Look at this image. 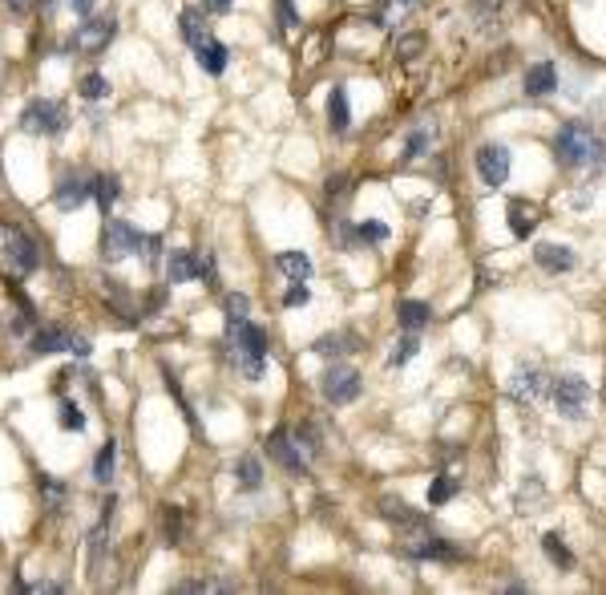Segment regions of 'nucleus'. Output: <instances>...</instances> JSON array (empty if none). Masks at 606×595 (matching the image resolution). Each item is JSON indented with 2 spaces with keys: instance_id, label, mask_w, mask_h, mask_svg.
I'll use <instances>...</instances> for the list:
<instances>
[{
  "instance_id": "1",
  "label": "nucleus",
  "mask_w": 606,
  "mask_h": 595,
  "mask_svg": "<svg viewBox=\"0 0 606 595\" xmlns=\"http://www.w3.org/2000/svg\"><path fill=\"white\" fill-rule=\"evenodd\" d=\"M554 155H558V163H562V166L578 171V166L598 163V155H602V142H598V134L590 130V122L570 118V122H562V126H558V134H554Z\"/></svg>"
},
{
  "instance_id": "2",
  "label": "nucleus",
  "mask_w": 606,
  "mask_h": 595,
  "mask_svg": "<svg viewBox=\"0 0 606 595\" xmlns=\"http://www.w3.org/2000/svg\"><path fill=\"white\" fill-rule=\"evenodd\" d=\"M226 333H231L234 365L242 369L247 381H259V377L267 373V333L259 324H250V320H239V324L226 328Z\"/></svg>"
},
{
  "instance_id": "3",
  "label": "nucleus",
  "mask_w": 606,
  "mask_h": 595,
  "mask_svg": "<svg viewBox=\"0 0 606 595\" xmlns=\"http://www.w3.org/2000/svg\"><path fill=\"white\" fill-rule=\"evenodd\" d=\"M0 263L13 276H32L40 268V252L32 235H24L16 223H0Z\"/></svg>"
},
{
  "instance_id": "4",
  "label": "nucleus",
  "mask_w": 606,
  "mask_h": 595,
  "mask_svg": "<svg viewBox=\"0 0 606 595\" xmlns=\"http://www.w3.org/2000/svg\"><path fill=\"white\" fill-rule=\"evenodd\" d=\"M549 401H554V409L562 417H570V422H578V417H586L590 401H594V389H590L586 381H582L578 373H562V377H549Z\"/></svg>"
},
{
  "instance_id": "5",
  "label": "nucleus",
  "mask_w": 606,
  "mask_h": 595,
  "mask_svg": "<svg viewBox=\"0 0 606 595\" xmlns=\"http://www.w3.org/2000/svg\"><path fill=\"white\" fill-rule=\"evenodd\" d=\"M69 126V114H65L61 102L53 98H32L29 106L21 110V130L24 134H40V138H53Z\"/></svg>"
},
{
  "instance_id": "6",
  "label": "nucleus",
  "mask_w": 606,
  "mask_h": 595,
  "mask_svg": "<svg viewBox=\"0 0 606 595\" xmlns=\"http://www.w3.org/2000/svg\"><path fill=\"white\" fill-rule=\"evenodd\" d=\"M113 33H118V21H113V13H101V17H85L77 29H73L69 49L97 58V53H105V45L113 41Z\"/></svg>"
},
{
  "instance_id": "7",
  "label": "nucleus",
  "mask_w": 606,
  "mask_h": 595,
  "mask_svg": "<svg viewBox=\"0 0 606 595\" xmlns=\"http://www.w3.org/2000/svg\"><path fill=\"white\" fill-rule=\"evenodd\" d=\"M137 244H142V231L129 227L126 219H110L101 227V260L105 263H121L126 255L137 252Z\"/></svg>"
},
{
  "instance_id": "8",
  "label": "nucleus",
  "mask_w": 606,
  "mask_h": 595,
  "mask_svg": "<svg viewBox=\"0 0 606 595\" xmlns=\"http://www.w3.org/2000/svg\"><path fill=\"white\" fill-rule=\"evenodd\" d=\"M320 389L331 405H352V401L360 397V373H356L352 365H336V360H331L323 381H320Z\"/></svg>"
},
{
  "instance_id": "9",
  "label": "nucleus",
  "mask_w": 606,
  "mask_h": 595,
  "mask_svg": "<svg viewBox=\"0 0 606 595\" xmlns=\"http://www.w3.org/2000/svg\"><path fill=\"white\" fill-rule=\"evenodd\" d=\"M32 352L37 357H48V352H77V357H89V341L85 336H73L57 324H45L32 333Z\"/></svg>"
},
{
  "instance_id": "10",
  "label": "nucleus",
  "mask_w": 606,
  "mask_h": 595,
  "mask_svg": "<svg viewBox=\"0 0 606 595\" xmlns=\"http://www.w3.org/2000/svg\"><path fill=\"white\" fill-rule=\"evenodd\" d=\"M509 166H514V158H509V150L501 147V142H485V147L477 150V174H481V182L489 191L505 187Z\"/></svg>"
},
{
  "instance_id": "11",
  "label": "nucleus",
  "mask_w": 606,
  "mask_h": 595,
  "mask_svg": "<svg viewBox=\"0 0 606 595\" xmlns=\"http://www.w3.org/2000/svg\"><path fill=\"white\" fill-rule=\"evenodd\" d=\"M549 389V377L541 373V369L533 365H522L514 377H509V397L514 401H525V405H533V401H541Z\"/></svg>"
},
{
  "instance_id": "12",
  "label": "nucleus",
  "mask_w": 606,
  "mask_h": 595,
  "mask_svg": "<svg viewBox=\"0 0 606 595\" xmlns=\"http://www.w3.org/2000/svg\"><path fill=\"white\" fill-rule=\"evenodd\" d=\"M267 454H271L287 474H307V454H299V446L291 441L287 430H275L271 438H267Z\"/></svg>"
},
{
  "instance_id": "13",
  "label": "nucleus",
  "mask_w": 606,
  "mask_h": 595,
  "mask_svg": "<svg viewBox=\"0 0 606 595\" xmlns=\"http://www.w3.org/2000/svg\"><path fill=\"white\" fill-rule=\"evenodd\" d=\"M404 551L412 555V559H457V551H452L444 538L428 535V530L412 527V538H404Z\"/></svg>"
},
{
  "instance_id": "14",
  "label": "nucleus",
  "mask_w": 606,
  "mask_h": 595,
  "mask_svg": "<svg viewBox=\"0 0 606 595\" xmlns=\"http://www.w3.org/2000/svg\"><path fill=\"white\" fill-rule=\"evenodd\" d=\"M522 90H525V98H546V93H554L558 90V66L554 61H538V66H530L525 69V77H522Z\"/></svg>"
},
{
  "instance_id": "15",
  "label": "nucleus",
  "mask_w": 606,
  "mask_h": 595,
  "mask_svg": "<svg viewBox=\"0 0 606 595\" xmlns=\"http://www.w3.org/2000/svg\"><path fill=\"white\" fill-rule=\"evenodd\" d=\"M194 61L202 66V74L218 77L226 69V61H231V53H226L223 41H215V37H202V41H194Z\"/></svg>"
},
{
  "instance_id": "16",
  "label": "nucleus",
  "mask_w": 606,
  "mask_h": 595,
  "mask_svg": "<svg viewBox=\"0 0 606 595\" xmlns=\"http://www.w3.org/2000/svg\"><path fill=\"white\" fill-rule=\"evenodd\" d=\"M505 219H509V235H514V239H530L533 231H538V207L514 199V203H509V211H505Z\"/></svg>"
},
{
  "instance_id": "17",
  "label": "nucleus",
  "mask_w": 606,
  "mask_h": 595,
  "mask_svg": "<svg viewBox=\"0 0 606 595\" xmlns=\"http://www.w3.org/2000/svg\"><path fill=\"white\" fill-rule=\"evenodd\" d=\"M533 260H538V268L546 271H574V252L562 244H533Z\"/></svg>"
},
{
  "instance_id": "18",
  "label": "nucleus",
  "mask_w": 606,
  "mask_h": 595,
  "mask_svg": "<svg viewBox=\"0 0 606 595\" xmlns=\"http://www.w3.org/2000/svg\"><path fill=\"white\" fill-rule=\"evenodd\" d=\"M89 199V182L81 179V174H61V182H57V207L61 211H73V207H81Z\"/></svg>"
},
{
  "instance_id": "19",
  "label": "nucleus",
  "mask_w": 606,
  "mask_h": 595,
  "mask_svg": "<svg viewBox=\"0 0 606 595\" xmlns=\"http://www.w3.org/2000/svg\"><path fill=\"white\" fill-rule=\"evenodd\" d=\"M328 126H331V134H347V126H352V106H347V90H344V85H331Z\"/></svg>"
},
{
  "instance_id": "20",
  "label": "nucleus",
  "mask_w": 606,
  "mask_h": 595,
  "mask_svg": "<svg viewBox=\"0 0 606 595\" xmlns=\"http://www.w3.org/2000/svg\"><path fill=\"white\" fill-rule=\"evenodd\" d=\"M166 280L170 284H190V280H198V255L194 252H174L166 260Z\"/></svg>"
},
{
  "instance_id": "21",
  "label": "nucleus",
  "mask_w": 606,
  "mask_h": 595,
  "mask_svg": "<svg viewBox=\"0 0 606 595\" xmlns=\"http://www.w3.org/2000/svg\"><path fill=\"white\" fill-rule=\"evenodd\" d=\"M89 195L97 199V207H101V215H110V211H113V203H118V195H121V182H118V174H97V179L89 182Z\"/></svg>"
},
{
  "instance_id": "22",
  "label": "nucleus",
  "mask_w": 606,
  "mask_h": 595,
  "mask_svg": "<svg viewBox=\"0 0 606 595\" xmlns=\"http://www.w3.org/2000/svg\"><path fill=\"white\" fill-rule=\"evenodd\" d=\"M396 320H400V324L408 328V333H420V328H425L428 320H433V308H428L425 300H404L400 308H396Z\"/></svg>"
},
{
  "instance_id": "23",
  "label": "nucleus",
  "mask_w": 606,
  "mask_h": 595,
  "mask_svg": "<svg viewBox=\"0 0 606 595\" xmlns=\"http://www.w3.org/2000/svg\"><path fill=\"white\" fill-rule=\"evenodd\" d=\"M275 268H279L287 280H307V276H312V255H303V252H279V255H275Z\"/></svg>"
},
{
  "instance_id": "24",
  "label": "nucleus",
  "mask_w": 606,
  "mask_h": 595,
  "mask_svg": "<svg viewBox=\"0 0 606 595\" xmlns=\"http://www.w3.org/2000/svg\"><path fill=\"white\" fill-rule=\"evenodd\" d=\"M113 470H118V441H105V446L97 449V457H93V478L101 482V486H110Z\"/></svg>"
},
{
  "instance_id": "25",
  "label": "nucleus",
  "mask_w": 606,
  "mask_h": 595,
  "mask_svg": "<svg viewBox=\"0 0 606 595\" xmlns=\"http://www.w3.org/2000/svg\"><path fill=\"white\" fill-rule=\"evenodd\" d=\"M174 591H182V595H210V591H234V583H231V579L202 575V579H182Z\"/></svg>"
},
{
  "instance_id": "26",
  "label": "nucleus",
  "mask_w": 606,
  "mask_h": 595,
  "mask_svg": "<svg viewBox=\"0 0 606 595\" xmlns=\"http://www.w3.org/2000/svg\"><path fill=\"white\" fill-rule=\"evenodd\" d=\"M234 478H239L242 490H259V486H263V466H259V457L255 454H242L239 466H234Z\"/></svg>"
},
{
  "instance_id": "27",
  "label": "nucleus",
  "mask_w": 606,
  "mask_h": 595,
  "mask_svg": "<svg viewBox=\"0 0 606 595\" xmlns=\"http://www.w3.org/2000/svg\"><path fill=\"white\" fill-rule=\"evenodd\" d=\"M461 490V482L452 478V474H436L433 478V486H428V506H444L452 494Z\"/></svg>"
},
{
  "instance_id": "28",
  "label": "nucleus",
  "mask_w": 606,
  "mask_h": 595,
  "mask_svg": "<svg viewBox=\"0 0 606 595\" xmlns=\"http://www.w3.org/2000/svg\"><path fill=\"white\" fill-rule=\"evenodd\" d=\"M541 546H546V555L558 563V567H574V551L562 543V535H558V530H549V535H541Z\"/></svg>"
},
{
  "instance_id": "29",
  "label": "nucleus",
  "mask_w": 606,
  "mask_h": 595,
  "mask_svg": "<svg viewBox=\"0 0 606 595\" xmlns=\"http://www.w3.org/2000/svg\"><path fill=\"white\" fill-rule=\"evenodd\" d=\"M178 29H182V37H186L190 45L206 37V21H202V13H198V9H186L182 17H178Z\"/></svg>"
},
{
  "instance_id": "30",
  "label": "nucleus",
  "mask_w": 606,
  "mask_h": 595,
  "mask_svg": "<svg viewBox=\"0 0 606 595\" xmlns=\"http://www.w3.org/2000/svg\"><path fill=\"white\" fill-rule=\"evenodd\" d=\"M417 349H420V341H417V333H408V336H400L396 341V349L388 352V365L392 369H400V365H408L412 357H417Z\"/></svg>"
},
{
  "instance_id": "31",
  "label": "nucleus",
  "mask_w": 606,
  "mask_h": 595,
  "mask_svg": "<svg viewBox=\"0 0 606 595\" xmlns=\"http://www.w3.org/2000/svg\"><path fill=\"white\" fill-rule=\"evenodd\" d=\"M352 336H344V333H328V336H320V341L312 344L320 357H339V352H347V349H356V344H347Z\"/></svg>"
},
{
  "instance_id": "32",
  "label": "nucleus",
  "mask_w": 606,
  "mask_h": 595,
  "mask_svg": "<svg viewBox=\"0 0 606 595\" xmlns=\"http://www.w3.org/2000/svg\"><path fill=\"white\" fill-rule=\"evenodd\" d=\"M77 93L85 102H97V98H110V82H105L101 74H85L81 77V85H77Z\"/></svg>"
},
{
  "instance_id": "33",
  "label": "nucleus",
  "mask_w": 606,
  "mask_h": 595,
  "mask_svg": "<svg viewBox=\"0 0 606 595\" xmlns=\"http://www.w3.org/2000/svg\"><path fill=\"white\" fill-rule=\"evenodd\" d=\"M352 235H356V247L360 244H384L388 227L384 223H376V219H368V223H360V227H352Z\"/></svg>"
},
{
  "instance_id": "34",
  "label": "nucleus",
  "mask_w": 606,
  "mask_h": 595,
  "mask_svg": "<svg viewBox=\"0 0 606 595\" xmlns=\"http://www.w3.org/2000/svg\"><path fill=\"white\" fill-rule=\"evenodd\" d=\"M57 422H61V430H85V413H81L73 401H61V409H57Z\"/></svg>"
},
{
  "instance_id": "35",
  "label": "nucleus",
  "mask_w": 606,
  "mask_h": 595,
  "mask_svg": "<svg viewBox=\"0 0 606 595\" xmlns=\"http://www.w3.org/2000/svg\"><path fill=\"white\" fill-rule=\"evenodd\" d=\"M247 308H250V300H247L242 292L226 296V328H234L239 320H247Z\"/></svg>"
},
{
  "instance_id": "36",
  "label": "nucleus",
  "mask_w": 606,
  "mask_h": 595,
  "mask_svg": "<svg viewBox=\"0 0 606 595\" xmlns=\"http://www.w3.org/2000/svg\"><path fill=\"white\" fill-rule=\"evenodd\" d=\"M428 142H433V130H412L408 142H404V158H420L428 150Z\"/></svg>"
},
{
  "instance_id": "37",
  "label": "nucleus",
  "mask_w": 606,
  "mask_h": 595,
  "mask_svg": "<svg viewBox=\"0 0 606 595\" xmlns=\"http://www.w3.org/2000/svg\"><path fill=\"white\" fill-rule=\"evenodd\" d=\"M307 300H312L307 284H303V280H291V288H287V296H283V304H287V308H303Z\"/></svg>"
},
{
  "instance_id": "38",
  "label": "nucleus",
  "mask_w": 606,
  "mask_h": 595,
  "mask_svg": "<svg viewBox=\"0 0 606 595\" xmlns=\"http://www.w3.org/2000/svg\"><path fill=\"white\" fill-rule=\"evenodd\" d=\"M420 49H425V37H420V33H408V37H400V41H396V53H400L404 61H412Z\"/></svg>"
},
{
  "instance_id": "39",
  "label": "nucleus",
  "mask_w": 606,
  "mask_h": 595,
  "mask_svg": "<svg viewBox=\"0 0 606 595\" xmlns=\"http://www.w3.org/2000/svg\"><path fill=\"white\" fill-rule=\"evenodd\" d=\"M198 280H206L210 288L218 284V268H215V255H210V252H202V255H198Z\"/></svg>"
},
{
  "instance_id": "40",
  "label": "nucleus",
  "mask_w": 606,
  "mask_h": 595,
  "mask_svg": "<svg viewBox=\"0 0 606 595\" xmlns=\"http://www.w3.org/2000/svg\"><path fill=\"white\" fill-rule=\"evenodd\" d=\"M137 252H142V260H145V263H154V260H158V252H162V239H158V235H142Z\"/></svg>"
},
{
  "instance_id": "41",
  "label": "nucleus",
  "mask_w": 606,
  "mask_h": 595,
  "mask_svg": "<svg viewBox=\"0 0 606 595\" xmlns=\"http://www.w3.org/2000/svg\"><path fill=\"white\" fill-rule=\"evenodd\" d=\"M32 595H61L65 583H53V579H40V583H29Z\"/></svg>"
},
{
  "instance_id": "42",
  "label": "nucleus",
  "mask_w": 606,
  "mask_h": 595,
  "mask_svg": "<svg viewBox=\"0 0 606 595\" xmlns=\"http://www.w3.org/2000/svg\"><path fill=\"white\" fill-rule=\"evenodd\" d=\"M279 21H283V29H295L299 25L295 4H291V0H279Z\"/></svg>"
},
{
  "instance_id": "43",
  "label": "nucleus",
  "mask_w": 606,
  "mask_h": 595,
  "mask_svg": "<svg viewBox=\"0 0 606 595\" xmlns=\"http://www.w3.org/2000/svg\"><path fill=\"white\" fill-rule=\"evenodd\" d=\"M178 530H182V519H178V511H166V543H178Z\"/></svg>"
},
{
  "instance_id": "44",
  "label": "nucleus",
  "mask_w": 606,
  "mask_h": 595,
  "mask_svg": "<svg viewBox=\"0 0 606 595\" xmlns=\"http://www.w3.org/2000/svg\"><path fill=\"white\" fill-rule=\"evenodd\" d=\"M69 9L77 13V17H89V9H93V0H69Z\"/></svg>"
},
{
  "instance_id": "45",
  "label": "nucleus",
  "mask_w": 606,
  "mask_h": 595,
  "mask_svg": "<svg viewBox=\"0 0 606 595\" xmlns=\"http://www.w3.org/2000/svg\"><path fill=\"white\" fill-rule=\"evenodd\" d=\"M231 4H234V0H206L210 13H231Z\"/></svg>"
},
{
  "instance_id": "46",
  "label": "nucleus",
  "mask_w": 606,
  "mask_h": 595,
  "mask_svg": "<svg viewBox=\"0 0 606 595\" xmlns=\"http://www.w3.org/2000/svg\"><path fill=\"white\" fill-rule=\"evenodd\" d=\"M4 4H8V9H13V13H24V9H29V4H32V0H4Z\"/></svg>"
},
{
  "instance_id": "47",
  "label": "nucleus",
  "mask_w": 606,
  "mask_h": 595,
  "mask_svg": "<svg viewBox=\"0 0 606 595\" xmlns=\"http://www.w3.org/2000/svg\"><path fill=\"white\" fill-rule=\"evenodd\" d=\"M400 4H420V0H400Z\"/></svg>"
}]
</instances>
